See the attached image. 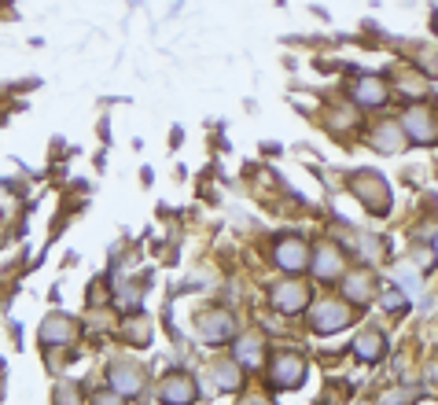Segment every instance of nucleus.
Wrapping results in <instances>:
<instances>
[{"label": "nucleus", "mask_w": 438, "mask_h": 405, "mask_svg": "<svg viewBox=\"0 0 438 405\" xmlns=\"http://www.w3.org/2000/svg\"><path fill=\"white\" fill-rule=\"evenodd\" d=\"M306 376V361L299 354H280L277 365H273V383L277 387H299Z\"/></svg>", "instance_id": "3"}, {"label": "nucleus", "mask_w": 438, "mask_h": 405, "mask_svg": "<svg viewBox=\"0 0 438 405\" xmlns=\"http://www.w3.org/2000/svg\"><path fill=\"white\" fill-rule=\"evenodd\" d=\"M398 280H401L405 287H409V291H416V287H420V280H416V273H413V269H398ZM409 291H405V295H409Z\"/></svg>", "instance_id": "19"}, {"label": "nucleus", "mask_w": 438, "mask_h": 405, "mask_svg": "<svg viewBox=\"0 0 438 405\" xmlns=\"http://www.w3.org/2000/svg\"><path fill=\"white\" fill-rule=\"evenodd\" d=\"M346 299L350 302H368L372 299V280L365 277V273H353V277L346 280Z\"/></svg>", "instance_id": "15"}, {"label": "nucleus", "mask_w": 438, "mask_h": 405, "mask_svg": "<svg viewBox=\"0 0 438 405\" xmlns=\"http://www.w3.org/2000/svg\"><path fill=\"white\" fill-rule=\"evenodd\" d=\"M306 302H310V291H306L302 284L273 287V306H277L280 313H299V310H306Z\"/></svg>", "instance_id": "5"}, {"label": "nucleus", "mask_w": 438, "mask_h": 405, "mask_svg": "<svg viewBox=\"0 0 438 405\" xmlns=\"http://www.w3.org/2000/svg\"><path fill=\"white\" fill-rule=\"evenodd\" d=\"M236 361H239L243 368L262 365V339H258V335H243L239 343H236Z\"/></svg>", "instance_id": "12"}, {"label": "nucleus", "mask_w": 438, "mask_h": 405, "mask_svg": "<svg viewBox=\"0 0 438 405\" xmlns=\"http://www.w3.org/2000/svg\"><path fill=\"white\" fill-rule=\"evenodd\" d=\"M365 177L358 185H353V192H358V199L368 206V210H387V203H391V196H387V185L380 181V177H372L368 170H361Z\"/></svg>", "instance_id": "2"}, {"label": "nucleus", "mask_w": 438, "mask_h": 405, "mask_svg": "<svg viewBox=\"0 0 438 405\" xmlns=\"http://www.w3.org/2000/svg\"><path fill=\"white\" fill-rule=\"evenodd\" d=\"M199 335L206 339V343H225V339L232 335V317L221 313V310L199 317Z\"/></svg>", "instance_id": "8"}, {"label": "nucleus", "mask_w": 438, "mask_h": 405, "mask_svg": "<svg viewBox=\"0 0 438 405\" xmlns=\"http://www.w3.org/2000/svg\"><path fill=\"white\" fill-rule=\"evenodd\" d=\"M277 266L287 269V273H299L310 266V251H306L302 239H280L277 243Z\"/></svg>", "instance_id": "4"}, {"label": "nucleus", "mask_w": 438, "mask_h": 405, "mask_svg": "<svg viewBox=\"0 0 438 405\" xmlns=\"http://www.w3.org/2000/svg\"><path fill=\"white\" fill-rule=\"evenodd\" d=\"M405 133H409L416 144H431L434 137H438V129H434V118L427 115L424 107H416V111H409V115H405Z\"/></svg>", "instance_id": "7"}, {"label": "nucleus", "mask_w": 438, "mask_h": 405, "mask_svg": "<svg viewBox=\"0 0 438 405\" xmlns=\"http://www.w3.org/2000/svg\"><path fill=\"white\" fill-rule=\"evenodd\" d=\"M243 405H269V401H265V398H247Z\"/></svg>", "instance_id": "22"}, {"label": "nucleus", "mask_w": 438, "mask_h": 405, "mask_svg": "<svg viewBox=\"0 0 438 405\" xmlns=\"http://www.w3.org/2000/svg\"><path fill=\"white\" fill-rule=\"evenodd\" d=\"M70 332H74V328H70L67 317H48L44 328H41V339H44V343H52V339H56V343H67Z\"/></svg>", "instance_id": "14"}, {"label": "nucleus", "mask_w": 438, "mask_h": 405, "mask_svg": "<svg viewBox=\"0 0 438 405\" xmlns=\"http://www.w3.org/2000/svg\"><path fill=\"white\" fill-rule=\"evenodd\" d=\"M96 405H122V398H115V394H104V398H96Z\"/></svg>", "instance_id": "21"}, {"label": "nucleus", "mask_w": 438, "mask_h": 405, "mask_svg": "<svg viewBox=\"0 0 438 405\" xmlns=\"http://www.w3.org/2000/svg\"><path fill=\"white\" fill-rule=\"evenodd\" d=\"M313 273L320 280H332L343 273V254H339V247H332V243H324V247L317 251V262H313Z\"/></svg>", "instance_id": "10"}, {"label": "nucleus", "mask_w": 438, "mask_h": 405, "mask_svg": "<svg viewBox=\"0 0 438 405\" xmlns=\"http://www.w3.org/2000/svg\"><path fill=\"white\" fill-rule=\"evenodd\" d=\"M376 148L380 151H398L401 148V129L398 125H383L376 133Z\"/></svg>", "instance_id": "16"}, {"label": "nucleus", "mask_w": 438, "mask_h": 405, "mask_svg": "<svg viewBox=\"0 0 438 405\" xmlns=\"http://www.w3.org/2000/svg\"><path fill=\"white\" fill-rule=\"evenodd\" d=\"M383 350H387V343H383V335L380 332H361L358 339H353V354H358L361 361H380L383 358Z\"/></svg>", "instance_id": "11"}, {"label": "nucleus", "mask_w": 438, "mask_h": 405, "mask_svg": "<svg viewBox=\"0 0 438 405\" xmlns=\"http://www.w3.org/2000/svg\"><path fill=\"white\" fill-rule=\"evenodd\" d=\"M214 376H218V391H229V387L239 383V380H236V368H232V365H225V361L214 368Z\"/></svg>", "instance_id": "18"}, {"label": "nucleus", "mask_w": 438, "mask_h": 405, "mask_svg": "<svg viewBox=\"0 0 438 405\" xmlns=\"http://www.w3.org/2000/svg\"><path fill=\"white\" fill-rule=\"evenodd\" d=\"M346 320H350V310L343 302H320L317 310H313V328L320 335H332L339 328H346Z\"/></svg>", "instance_id": "1"}, {"label": "nucleus", "mask_w": 438, "mask_h": 405, "mask_svg": "<svg viewBox=\"0 0 438 405\" xmlns=\"http://www.w3.org/2000/svg\"><path fill=\"white\" fill-rule=\"evenodd\" d=\"M56 398H59V405H77V391H74L70 383H67V387H59V394H56Z\"/></svg>", "instance_id": "20"}, {"label": "nucleus", "mask_w": 438, "mask_h": 405, "mask_svg": "<svg viewBox=\"0 0 438 405\" xmlns=\"http://www.w3.org/2000/svg\"><path fill=\"white\" fill-rule=\"evenodd\" d=\"M158 398L166 405H188V401H196V383H192L188 376H170L166 383H162Z\"/></svg>", "instance_id": "9"}, {"label": "nucleus", "mask_w": 438, "mask_h": 405, "mask_svg": "<svg viewBox=\"0 0 438 405\" xmlns=\"http://www.w3.org/2000/svg\"><path fill=\"white\" fill-rule=\"evenodd\" d=\"M353 96H358V104H365V107H380L383 100H387V89H383V81H376V77H365L358 89H353Z\"/></svg>", "instance_id": "13"}, {"label": "nucleus", "mask_w": 438, "mask_h": 405, "mask_svg": "<svg viewBox=\"0 0 438 405\" xmlns=\"http://www.w3.org/2000/svg\"><path fill=\"white\" fill-rule=\"evenodd\" d=\"M111 387H115L118 394H137L140 387H144V372H140V365H133V361H118L115 368H111Z\"/></svg>", "instance_id": "6"}, {"label": "nucleus", "mask_w": 438, "mask_h": 405, "mask_svg": "<svg viewBox=\"0 0 438 405\" xmlns=\"http://www.w3.org/2000/svg\"><path fill=\"white\" fill-rule=\"evenodd\" d=\"M405 299H409L405 291H398V287H387L383 295H380V306H383V310H391V313H398V310H405Z\"/></svg>", "instance_id": "17"}]
</instances>
